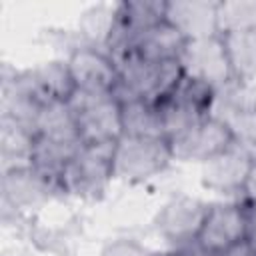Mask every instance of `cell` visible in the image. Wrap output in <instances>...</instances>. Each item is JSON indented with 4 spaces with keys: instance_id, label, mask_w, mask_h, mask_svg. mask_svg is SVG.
Masks as SVG:
<instances>
[{
    "instance_id": "11",
    "label": "cell",
    "mask_w": 256,
    "mask_h": 256,
    "mask_svg": "<svg viewBox=\"0 0 256 256\" xmlns=\"http://www.w3.org/2000/svg\"><path fill=\"white\" fill-rule=\"evenodd\" d=\"M234 142L236 140L230 134V130L212 116L200 120L198 124L190 126L188 130H184L168 140L174 160L200 162V164L218 156Z\"/></svg>"
},
{
    "instance_id": "5",
    "label": "cell",
    "mask_w": 256,
    "mask_h": 256,
    "mask_svg": "<svg viewBox=\"0 0 256 256\" xmlns=\"http://www.w3.org/2000/svg\"><path fill=\"white\" fill-rule=\"evenodd\" d=\"M212 98H214L212 86L182 74L176 86L158 102V112L162 118L166 140L174 138L176 134L208 118Z\"/></svg>"
},
{
    "instance_id": "7",
    "label": "cell",
    "mask_w": 256,
    "mask_h": 256,
    "mask_svg": "<svg viewBox=\"0 0 256 256\" xmlns=\"http://www.w3.org/2000/svg\"><path fill=\"white\" fill-rule=\"evenodd\" d=\"M178 64L184 76L196 78L214 90L236 80L222 34L186 40L178 56Z\"/></svg>"
},
{
    "instance_id": "3",
    "label": "cell",
    "mask_w": 256,
    "mask_h": 256,
    "mask_svg": "<svg viewBox=\"0 0 256 256\" xmlns=\"http://www.w3.org/2000/svg\"><path fill=\"white\" fill-rule=\"evenodd\" d=\"M114 144H84L60 176L62 192L82 200L102 198L114 180Z\"/></svg>"
},
{
    "instance_id": "13",
    "label": "cell",
    "mask_w": 256,
    "mask_h": 256,
    "mask_svg": "<svg viewBox=\"0 0 256 256\" xmlns=\"http://www.w3.org/2000/svg\"><path fill=\"white\" fill-rule=\"evenodd\" d=\"M218 4L212 0H170L164 20L174 26L184 40H196L220 34Z\"/></svg>"
},
{
    "instance_id": "21",
    "label": "cell",
    "mask_w": 256,
    "mask_h": 256,
    "mask_svg": "<svg viewBox=\"0 0 256 256\" xmlns=\"http://www.w3.org/2000/svg\"><path fill=\"white\" fill-rule=\"evenodd\" d=\"M220 34L256 30V0H224L218 4Z\"/></svg>"
},
{
    "instance_id": "17",
    "label": "cell",
    "mask_w": 256,
    "mask_h": 256,
    "mask_svg": "<svg viewBox=\"0 0 256 256\" xmlns=\"http://www.w3.org/2000/svg\"><path fill=\"white\" fill-rule=\"evenodd\" d=\"M34 144H36V132L32 128L2 116V122H0L2 174L30 168L32 156H34Z\"/></svg>"
},
{
    "instance_id": "22",
    "label": "cell",
    "mask_w": 256,
    "mask_h": 256,
    "mask_svg": "<svg viewBox=\"0 0 256 256\" xmlns=\"http://www.w3.org/2000/svg\"><path fill=\"white\" fill-rule=\"evenodd\" d=\"M100 256H156L146 246H142L138 240L132 238H116L104 244L100 250Z\"/></svg>"
},
{
    "instance_id": "16",
    "label": "cell",
    "mask_w": 256,
    "mask_h": 256,
    "mask_svg": "<svg viewBox=\"0 0 256 256\" xmlns=\"http://www.w3.org/2000/svg\"><path fill=\"white\" fill-rule=\"evenodd\" d=\"M184 42L186 40L182 38V34L174 26H170L166 20H162V22L150 26L148 30H144L134 40L128 56H138V58L154 60V62L178 60V56L184 48Z\"/></svg>"
},
{
    "instance_id": "20",
    "label": "cell",
    "mask_w": 256,
    "mask_h": 256,
    "mask_svg": "<svg viewBox=\"0 0 256 256\" xmlns=\"http://www.w3.org/2000/svg\"><path fill=\"white\" fill-rule=\"evenodd\" d=\"M114 16L116 4H98L88 8L80 18V36L86 38V44L104 50L114 26Z\"/></svg>"
},
{
    "instance_id": "18",
    "label": "cell",
    "mask_w": 256,
    "mask_h": 256,
    "mask_svg": "<svg viewBox=\"0 0 256 256\" xmlns=\"http://www.w3.org/2000/svg\"><path fill=\"white\" fill-rule=\"evenodd\" d=\"M120 110H122V136L166 138L158 104L146 100H124L120 102Z\"/></svg>"
},
{
    "instance_id": "24",
    "label": "cell",
    "mask_w": 256,
    "mask_h": 256,
    "mask_svg": "<svg viewBox=\"0 0 256 256\" xmlns=\"http://www.w3.org/2000/svg\"><path fill=\"white\" fill-rule=\"evenodd\" d=\"M220 256H256V248L248 240H242V242L230 246L228 250H224Z\"/></svg>"
},
{
    "instance_id": "12",
    "label": "cell",
    "mask_w": 256,
    "mask_h": 256,
    "mask_svg": "<svg viewBox=\"0 0 256 256\" xmlns=\"http://www.w3.org/2000/svg\"><path fill=\"white\" fill-rule=\"evenodd\" d=\"M252 150L244 142H234L218 156L202 164V184L218 194H240L244 190L250 166Z\"/></svg>"
},
{
    "instance_id": "10",
    "label": "cell",
    "mask_w": 256,
    "mask_h": 256,
    "mask_svg": "<svg viewBox=\"0 0 256 256\" xmlns=\"http://www.w3.org/2000/svg\"><path fill=\"white\" fill-rule=\"evenodd\" d=\"M66 64L76 90H82V92H114L116 90L120 70L106 50L90 44H78L70 50Z\"/></svg>"
},
{
    "instance_id": "19",
    "label": "cell",
    "mask_w": 256,
    "mask_h": 256,
    "mask_svg": "<svg viewBox=\"0 0 256 256\" xmlns=\"http://www.w3.org/2000/svg\"><path fill=\"white\" fill-rule=\"evenodd\" d=\"M232 72L236 80L250 82L256 78V30L222 34Z\"/></svg>"
},
{
    "instance_id": "2",
    "label": "cell",
    "mask_w": 256,
    "mask_h": 256,
    "mask_svg": "<svg viewBox=\"0 0 256 256\" xmlns=\"http://www.w3.org/2000/svg\"><path fill=\"white\" fill-rule=\"evenodd\" d=\"M68 106L84 144H114L122 136V110L114 92L74 90Z\"/></svg>"
},
{
    "instance_id": "4",
    "label": "cell",
    "mask_w": 256,
    "mask_h": 256,
    "mask_svg": "<svg viewBox=\"0 0 256 256\" xmlns=\"http://www.w3.org/2000/svg\"><path fill=\"white\" fill-rule=\"evenodd\" d=\"M172 150L166 138L120 136L114 144V178L138 184L162 174L172 162Z\"/></svg>"
},
{
    "instance_id": "8",
    "label": "cell",
    "mask_w": 256,
    "mask_h": 256,
    "mask_svg": "<svg viewBox=\"0 0 256 256\" xmlns=\"http://www.w3.org/2000/svg\"><path fill=\"white\" fill-rule=\"evenodd\" d=\"M248 208L246 202H216L208 206L196 244L208 256H220L230 246L246 240Z\"/></svg>"
},
{
    "instance_id": "6",
    "label": "cell",
    "mask_w": 256,
    "mask_h": 256,
    "mask_svg": "<svg viewBox=\"0 0 256 256\" xmlns=\"http://www.w3.org/2000/svg\"><path fill=\"white\" fill-rule=\"evenodd\" d=\"M210 116L222 122L236 142L256 140V94L248 82L232 80L214 90Z\"/></svg>"
},
{
    "instance_id": "26",
    "label": "cell",
    "mask_w": 256,
    "mask_h": 256,
    "mask_svg": "<svg viewBox=\"0 0 256 256\" xmlns=\"http://www.w3.org/2000/svg\"><path fill=\"white\" fill-rule=\"evenodd\" d=\"M162 256H208V254H204L198 246H186V248H176V250L162 254Z\"/></svg>"
},
{
    "instance_id": "1",
    "label": "cell",
    "mask_w": 256,
    "mask_h": 256,
    "mask_svg": "<svg viewBox=\"0 0 256 256\" xmlns=\"http://www.w3.org/2000/svg\"><path fill=\"white\" fill-rule=\"evenodd\" d=\"M120 78L114 90L118 102L124 100H146L158 104L182 78L178 60L154 62L138 56H128L118 62Z\"/></svg>"
},
{
    "instance_id": "9",
    "label": "cell",
    "mask_w": 256,
    "mask_h": 256,
    "mask_svg": "<svg viewBox=\"0 0 256 256\" xmlns=\"http://www.w3.org/2000/svg\"><path fill=\"white\" fill-rule=\"evenodd\" d=\"M208 206L210 204H206L196 196H186V194L174 196L156 214L154 220L156 232L176 248L192 246L196 244Z\"/></svg>"
},
{
    "instance_id": "14",
    "label": "cell",
    "mask_w": 256,
    "mask_h": 256,
    "mask_svg": "<svg viewBox=\"0 0 256 256\" xmlns=\"http://www.w3.org/2000/svg\"><path fill=\"white\" fill-rule=\"evenodd\" d=\"M20 76H22L24 84L30 88V92L42 104L68 102L76 90L66 60L42 62L28 70H20Z\"/></svg>"
},
{
    "instance_id": "25",
    "label": "cell",
    "mask_w": 256,
    "mask_h": 256,
    "mask_svg": "<svg viewBox=\"0 0 256 256\" xmlns=\"http://www.w3.org/2000/svg\"><path fill=\"white\" fill-rule=\"evenodd\" d=\"M248 208V234L246 240L256 248V204H246Z\"/></svg>"
},
{
    "instance_id": "23",
    "label": "cell",
    "mask_w": 256,
    "mask_h": 256,
    "mask_svg": "<svg viewBox=\"0 0 256 256\" xmlns=\"http://www.w3.org/2000/svg\"><path fill=\"white\" fill-rule=\"evenodd\" d=\"M250 150H252V166H250V172H248V178H246V184H244V190H242V202L246 204H256V140L248 144Z\"/></svg>"
},
{
    "instance_id": "15",
    "label": "cell",
    "mask_w": 256,
    "mask_h": 256,
    "mask_svg": "<svg viewBox=\"0 0 256 256\" xmlns=\"http://www.w3.org/2000/svg\"><path fill=\"white\" fill-rule=\"evenodd\" d=\"M2 190H4L6 204H10L12 208H18V210L38 206L52 192H60L48 178H44L32 166L22 168V170L4 172L2 174Z\"/></svg>"
}]
</instances>
